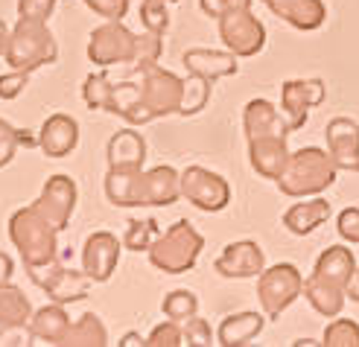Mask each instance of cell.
Segmentation results:
<instances>
[{"label":"cell","mask_w":359,"mask_h":347,"mask_svg":"<svg viewBox=\"0 0 359 347\" xmlns=\"http://www.w3.org/2000/svg\"><path fill=\"white\" fill-rule=\"evenodd\" d=\"M29 82V73L27 70H9L0 76V100H15L24 94V88Z\"/></svg>","instance_id":"60d3db41"},{"label":"cell","mask_w":359,"mask_h":347,"mask_svg":"<svg viewBox=\"0 0 359 347\" xmlns=\"http://www.w3.org/2000/svg\"><path fill=\"white\" fill-rule=\"evenodd\" d=\"M6 64L12 70H39L44 64H53L59 59V47L44 21H29V18H18V24L9 35L6 47Z\"/></svg>","instance_id":"5b68a950"},{"label":"cell","mask_w":359,"mask_h":347,"mask_svg":"<svg viewBox=\"0 0 359 347\" xmlns=\"http://www.w3.org/2000/svg\"><path fill=\"white\" fill-rule=\"evenodd\" d=\"M184 85L175 76V73L149 64L140 70V97L132 105V111L126 114L132 125H147L158 117H170L182 111V102H184Z\"/></svg>","instance_id":"6da1fadb"},{"label":"cell","mask_w":359,"mask_h":347,"mask_svg":"<svg viewBox=\"0 0 359 347\" xmlns=\"http://www.w3.org/2000/svg\"><path fill=\"white\" fill-rule=\"evenodd\" d=\"M325 347H359V324L351 318H336L325 330Z\"/></svg>","instance_id":"1f68e13d"},{"label":"cell","mask_w":359,"mask_h":347,"mask_svg":"<svg viewBox=\"0 0 359 347\" xmlns=\"http://www.w3.org/2000/svg\"><path fill=\"white\" fill-rule=\"evenodd\" d=\"M120 263V243L117 236L109 233V231H97L85 240V248H82V271L94 283H105L111 280L114 268Z\"/></svg>","instance_id":"4fadbf2b"},{"label":"cell","mask_w":359,"mask_h":347,"mask_svg":"<svg viewBox=\"0 0 359 347\" xmlns=\"http://www.w3.org/2000/svg\"><path fill=\"white\" fill-rule=\"evenodd\" d=\"M263 6L301 32L318 29L327 18V6L321 0H263Z\"/></svg>","instance_id":"ffe728a7"},{"label":"cell","mask_w":359,"mask_h":347,"mask_svg":"<svg viewBox=\"0 0 359 347\" xmlns=\"http://www.w3.org/2000/svg\"><path fill=\"white\" fill-rule=\"evenodd\" d=\"M79 143V125L74 117L67 114H53L39 132V146L44 149L47 158H65L76 149Z\"/></svg>","instance_id":"44dd1931"},{"label":"cell","mask_w":359,"mask_h":347,"mask_svg":"<svg viewBox=\"0 0 359 347\" xmlns=\"http://www.w3.org/2000/svg\"><path fill=\"white\" fill-rule=\"evenodd\" d=\"M29 327L35 333V341H44V344H62L67 330H70V318L65 313V304H56L53 306H44L39 309L32 318H29Z\"/></svg>","instance_id":"484cf974"},{"label":"cell","mask_w":359,"mask_h":347,"mask_svg":"<svg viewBox=\"0 0 359 347\" xmlns=\"http://www.w3.org/2000/svg\"><path fill=\"white\" fill-rule=\"evenodd\" d=\"M9 29H6V24L0 21V56H6V47H9Z\"/></svg>","instance_id":"f907efd6"},{"label":"cell","mask_w":359,"mask_h":347,"mask_svg":"<svg viewBox=\"0 0 359 347\" xmlns=\"http://www.w3.org/2000/svg\"><path fill=\"white\" fill-rule=\"evenodd\" d=\"M164 4H175V0H164Z\"/></svg>","instance_id":"f5cc1de1"},{"label":"cell","mask_w":359,"mask_h":347,"mask_svg":"<svg viewBox=\"0 0 359 347\" xmlns=\"http://www.w3.org/2000/svg\"><path fill=\"white\" fill-rule=\"evenodd\" d=\"M243 125H245V137L248 140L263 137V135H290V125L280 120L278 108L269 100H251L245 105Z\"/></svg>","instance_id":"603a6c76"},{"label":"cell","mask_w":359,"mask_h":347,"mask_svg":"<svg viewBox=\"0 0 359 347\" xmlns=\"http://www.w3.org/2000/svg\"><path fill=\"white\" fill-rule=\"evenodd\" d=\"M182 196V175L172 167H155L135 178L132 207H167Z\"/></svg>","instance_id":"8fae6325"},{"label":"cell","mask_w":359,"mask_h":347,"mask_svg":"<svg viewBox=\"0 0 359 347\" xmlns=\"http://www.w3.org/2000/svg\"><path fill=\"white\" fill-rule=\"evenodd\" d=\"M161 309H164V315H167L170 321L184 324V321H190L193 315H199V298H196L190 289H175V292H170V295L164 298Z\"/></svg>","instance_id":"f546056e"},{"label":"cell","mask_w":359,"mask_h":347,"mask_svg":"<svg viewBox=\"0 0 359 347\" xmlns=\"http://www.w3.org/2000/svg\"><path fill=\"white\" fill-rule=\"evenodd\" d=\"M263 324H266V315H260V313L228 315L217 330V341L225 347H245L263 333Z\"/></svg>","instance_id":"d4e9b609"},{"label":"cell","mask_w":359,"mask_h":347,"mask_svg":"<svg viewBox=\"0 0 359 347\" xmlns=\"http://www.w3.org/2000/svg\"><path fill=\"white\" fill-rule=\"evenodd\" d=\"M219 39L237 59H248L263 50L266 27L257 21V15H251V6L231 9L219 18Z\"/></svg>","instance_id":"52a82bcc"},{"label":"cell","mask_w":359,"mask_h":347,"mask_svg":"<svg viewBox=\"0 0 359 347\" xmlns=\"http://www.w3.org/2000/svg\"><path fill=\"white\" fill-rule=\"evenodd\" d=\"M199 6H202V12L208 15V18H219L225 15V12H231V9H245V6H251V0H199Z\"/></svg>","instance_id":"bcb514c9"},{"label":"cell","mask_w":359,"mask_h":347,"mask_svg":"<svg viewBox=\"0 0 359 347\" xmlns=\"http://www.w3.org/2000/svg\"><path fill=\"white\" fill-rule=\"evenodd\" d=\"M56 6V0H18V18H29V21H44Z\"/></svg>","instance_id":"7bdbcfd3"},{"label":"cell","mask_w":359,"mask_h":347,"mask_svg":"<svg viewBox=\"0 0 359 347\" xmlns=\"http://www.w3.org/2000/svg\"><path fill=\"white\" fill-rule=\"evenodd\" d=\"M304 298H307L313 304V309L318 315H325V318H336L339 313L345 309V286H339V283H330L325 278H318L316 271L304 280Z\"/></svg>","instance_id":"7402d4cb"},{"label":"cell","mask_w":359,"mask_h":347,"mask_svg":"<svg viewBox=\"0 0 359 347\" xmlns=\"http://www.w3.org/2000/svg\"><path fill=\"white\" fill-rule=\"evenodd\" d=\"M140 21L149 32L164 35L170 29V12L164 0H143L140 4Z\"/></svg>","instance_id":"836d02e7"},{"label":"cell","mask_w":359,"mask_h":347,"mask_svg":"<svg viewBox=\"0 0 359 347\" xmlns=\"http://www.w3.org/2000/svg\"><path fill=\"white\" fill-rule=\"evenodd\" d=\"M29 278L35 286H41L47 292L50 301L56 304H76V301H85L88 298V289H91V278L79 275L74 268H65L59 260H53L47 266H39V268H29Z\"/></svg>","instance_id":"ba28073f"},{"label":"cell","mask_w":359,"mask_h":347,"mask_svg":"<svg viewBox=\"0 0 359 347\" xmlns=\"http://www.w3.org/2000/svg\"><path fill=\"white\" fill-rule=\"evenodd\" d=\"M29 318H32V306L24 298V292L12 283L0 286V327L29 324Z\"/></svg>","instance_id":"f1b7e54d"},{"label":"cell","mask_w":359,"mask_h":347,"mask_svg":"<svg viewBox=\"0 0 359 347\" xmlns=\"http://www.w3.org/2000/svg\"><path fill=\"white\" fill-rule=\"evenodd\" d=\"M336 228H339V236H342V240L359 245V207H348V210L339 213Z\"/></svg>","instance_id":"ee69618b"},{"label":"cell","mask_w":359,"mask_h":347,"mask_svg":"<svg viewBox=\"0 0 359 347\" xmlns=\"http://www.w3.org/2000/svg\"><path fill=\"white\" fill-rule=\"evenodd\" d=\"M56 233H59V228L35 205L18 210L9 219V240L21 251L27 268H39V266H47L56 260V254H59Z\"/></svg>","instance_id":"3957f363"},{"label":"cell","mask_w":359,"mask_h":347,"mask_svg":"<svg viewBox=\"0 0 359 347\" xmlns=\"http://www.w3.org/2000/svg\"><path fill=\"white\" fill-rule=\"evenodd\" d=\"M321 100H325V82L321 79H290L280 88V108L283 114L290 117L286 125H290V135L298 132L304 123H307L310 108H316Z\"/></svg>","instance_id":"7c38bea8"},{"label":"cell","mask_w":359,"mask_h":347,"mask_svg":"<svg viewBox=\"0 0 359 347\" xmlns=\"http://www.w3.org/2000/svg\"><path fill=\"white\" fill-rule=\"evenodd\" d=\"M85 6L102 15L105 21H123L129 12V0H85Z\"/></svg>","instance_id":"b9f144b4"},{"label":"cell","mask_w":359,"mask_h":347,"mask_svg":"<svg viewBox=\"0 0 359 347\" xmlns=\"http://www.w3.org/2000/svg\"><path fill=\"white\" fill-rule=\"evenodd\" d=\"M184 67L190 76H199V79H210V82H217L222 76H234V73L240 70L237 64V56L234 53H222V50H208V47H193L187 50L184 56H182Z\"/></svg>","instance_id":"e0dca14e"},{"label":"cell","mask_w":359,"mask_h":347,"mask_svg":"<svg viewBox=\"0 0 359 347\" xmlns=\"http://www.w3.org/2000/svg\"><path fill=\"white\" fill-rule=\"evenodd\" d=\"M327 152L339 170L359 172V123L351 117H333L325 129Z\"/></svg>","instance_id":"9a60e30c"},{"label":"cell","mask_w":359,"mask_h":347,"mask_svg":"<svg viewBox=\"0 0 359 347\" xmlns=\"http://www.w3.org/2000/svg\"><path fill=\"white\" fill-rule=\"evenodd\" d=\"M137 97H140V85H135V82L111 85V97H109V105H105V111L126 117V114L132 111V105L137 102Z\"/></svg>","instance_id":"e575fe53"},{"label":"cell","mask_w":359,"mask_h":347,"mask_svg":"<svg viewBox=\"0 0 359 347\" xmlns=\"http://www.w3.org/2000/svg\"><path fill=\"white\" fill-rule=\"evenodd\" d=\"M263 251L257 243L251 240H240V243H231L225 245V251L217 257V263H213V268L219 271L222 278H257L263 271Z\"/></svg>","instance_id":"2e32d148"},{"label":"cell","mask_w":359,"mask_h":347,"mask_svg":"<svg viewBox=\"0 0 359 347\" xmlns=\"http://www.w3.org/2000/svg\"><path fill=\"white\" fill-rule=\"evenodd\" d=\"M205 248L202 233L196 231L187 219H178L172 228L155 236L149 245V263L167 275H184L199 260V251Z\"/></svg>","instance_id":"277c9868"},{"label":"cell","mask_w":359,"mask_h":347,"mask_svg":"<svg viewBox=\"0 0 359 347\" xmlns=\"http://www.w3.org/2000/svg\"><path fill=\"white\" fill-rule=\"evenodd\" d=\"M137 344H147V339H140V333H126L120 347H137Z\"/></svg>","instance_id":"681fc988"},{"label":"cell","mask_w":359,"mask_h":347,"mask_svg":"<svg viewBox=\"0 0 359 347\" xmlns=\"http://www.w3.org/2000/svg\"><path fill=\"white\" fill-rule=\"evenodd\" d=\"M182 196L190 205H196L199 210L217 213L225 210L231 202V187L228 181L217 172H210L205 167H187L182 172Z\"/></svg>","instance_id":"30bf717a"},{"label":"cell","mask_w":359,"mask_h":347,"mask_svg":"<svg viewBox=\"0 0 359 347\" xmlns=\"http://www.w3.org/2000/svg\"><path fill=\"white\" fill-rule=\"evenodd\" d=\"M105 155H109V172H140L147 161V140L135 129H123L109 140Z\"/></svg>","instance_id":"d6986e66"},{"label":"cell","mask_w":359,"mask_h":347,"mask_svg":"<svg viewBox=\"0 0 359 347\" xmlns=\"http://www.w3.org/2000/svg\"><path fill=\"white\" fill-rule=\"evenodd\" d=\"M152 236H158V222H155V219H147V222H137V219H132L129 228H126V236H123V248H129V251H149Z\"/></svg>","instance_id":"d6a6232c"},{"label":"cell","mask_w":359,"mask_h":347,"mask_svg":"<svg viewBox=\"0 0 359 347\" xmlns=\"http://www.w3.org/2000/svg\"><path fill=\"white\" fill-rule=\"evenodd\" d=\"M12 271H15V266H12V257H9V254H4V251H0V286H6V283L12 280Z\"/></svg>","instance_id":"7dc6e473"},{"label":"cell","mask_w":359,"mask_h":347,"mask_svg":"<svg viewBox=\"0 0 359 347\" xmlns=\"http://www.w3.org/2000/svg\"><path fill=\"white\" fill-rule=\"evenodd\" d=\"M137 53V35L129 32L120 21H109L91 32L88 41V59L100 67L120 64V62H135Z\"/></svg>","instance_id":"9c48e42d"},{"label":"cell","mask_w":359,"mask_h":347,"mask_svg":"<svg viewBox=\"0 0 359 347\" xmlns=\"http://www.w3.org/2000/svg\"><path fill=\"white\" fill-rule=\"evenodd\" d=\"M182 330H184V344H199V347L213 344L210 324H208L205 318H199V315H193L190 321H184V324H182Z\"/></svg>","instance_id":"ab89813d"},{"label":"cell","mask_w":359,"mask_h":347,"mask_svg":"<svg viewBox=\"0 0 359 347\" xmlns=\"http://www.w3.org/2000/svg\"><path fill=\"white\" fill-rule=\"evenodd\" d=\"M336 172H339V167L330 152L307 146V149H298L290 155L286 170L278 178V187L283 196H292V198L318 196L336 181Z\"/></svg>","instance_id":"7a4b0ae2"},{"label":"cell","mask_w":359,"mask_h":347,"mask_svg":"<svg viewBox=\"0 0 359 347\" xmlns=\"http://www.w3.org/2000/svg\"><path fill=\"white\" fill-rule=\"evenodd\" d=\"M82 97H85V102H88V108H102L105 111V105H109V97H111V82H109V76L105 73H91V76L85 79V85H82Z\"/></svg>","instance_id":"d590c367"},{"label":"cell","mask_w":359,"mask_h":347,"mask_svg":"<svg viewBox=\"0 0 359 347\" xmlns=\"http://www.w3.org/2000/svg\"><path fill=\"white\" fill-rule=\"evenodd\" d=\"M345 295H348L351 301H356V304H359V268L351 275V280H348V286H345Z\"/></svg>","instance_id":"c3c4849f"},{"label":"cell","mask_w":359,"mask_h":347,"mask_svg":"<svg viewBox=\"0 0 359 347\" xmlns=\"http://www.w3.org/2000/svg\"><path fill=\"white\" fill-rule=\"evenodd\" d=\"M161 59V35H155V32H149L147 29V35H137V53H135V64H132V73H140L143 67H149V64H155Z\"/></svg>","instance_id":"8d00e7d4"},{"label":"cell","mask_w":359,"mask_h":347,"mask_svg":"<svg viewBox=\"0 0 359 347\" xmlns=\"http://www.w3.org/2000/svg\"><path fill=\"white\" fill-rule=\"evenodd\" d=\"M18 146H24V132H18L6 120H0V167H6L15 158Z\"/></svg>","instance_id":"f35d334b"},{"label":"cell","mask_w":359,"mask_h":347,"mask_svg":"<svg viewBox=\"0 0 359 347\" xmlns=\"http://www.w3.org/2000/svg\"><path fill=\"white\" fill-rule=\"evenodd\" d=\"M330 219V202L325 198H310V202H298L283 213V225L295 236H307L316 228H321Z\"/></svg>","instance_id":"cb8c5ba5"},{"label":"cell","mask_w":359,"mask_h":347,"mask_svg":"<svg viewBox=\"0 0 359 347\" xmlns=\"http://www.w3.org/2000/svg\"><path fill=\"white\" fill-rule=\"evenodd\" d=\"M9 344H35V333L29 324H18V327H0V347Z\"/></svg>","instance_id":"f6af8a7d"},{"label":"cell","mask_w":359,"mask_h":347,"mask_svg":"<svg viewBox=\"0 0 359 347\" xmlns=\"http://www.w3.org/2000/svg\"><path fill=\"white\" fill-rule=\"evenodd\" d=\"M62 344H70V347H105L109 344V333H105L100 315L88 313L79 321L70 324V330H67Z\"/></svg>","instance_id":"83f0119b"},{"label":"cell","mask_w":359,"mask_h":347,"mask_svg":"<svg viewBox=\"0 0 359 347\" xmlns=\"http://www.w3.org/2000/svg\"><path fill=\"white\" fill-rule=\"evenodd\" d=\"M304 295V275L292 263H278L257 275V298L266 318H280V313L295 298Z\"/></svg>","instance_id":"8992f818"},{"label":"cell","mask_w":359,"mask_h":347,"mask_svg":"<svg viewBox=\"0 0 359 347\" xmlns=\"http://www.w3.org/2000/svg\"><path fill=\"white\" fill-rule=\"evenodd\" d=\"M316 275L325 278L330 283H339V286H348L351 275L356 271V260H353V251L345 248V245H330L321 257L316 260Z\"/></svg>","instance_id":"4316f807"},{"label":"cell","mask_w":359,"mask_h":347,"mask_svg":"<svg viewBox=\"0 0 359 347\" xmlns=\"http://www.w3.org/2000/svg\"><path fill=\"white\" fill-rule=\"evenodd\" d=\"M184 344V330H182V324L178 321H164V324H158L155 330L149 333L147 339V347H182Z\"/></svg>","instance_id":"74e56055"},{"label":"cell","mask_w":359,"mask_h":347,"mask_svg":"<svg viewBox=\"0 0 359 347\" xmlns=\"http://www.w3.org/2000/svg\"><path fill=\"white\" fill-rule=\"evenodd\" d=\"M210 79H199V76H193L187 85H184V102H182V111H178V117H193V114H199L202 108L208 105L210 100Z\"/></svg>","instance_id":"4dcf8cb0"},{"label":"cell","mask_w":359,"mask_h":347,"mask_svg":"<svg viewBox=\"0 0 359 347\" xmlns=\"http://www.w3.org/2000/svg\"><path fill=\"white\" fill-rule=\"evenodd\" d=\"M310 344H318V341H313V339H298L295 341V347H310Z\"/></svg>","instance_id":"816d5d0a"},{"label":"cell","mask_w":359,"mask_h":347,"mask_svg":"<svg viewBox=\"0 0 359 347\" xmlns=\"http://www.w3.org/2000/svg\"><path fill=\"white\" fill-rule=\"evenodd\" d=\"M248 158L255 172H260L263 178H280V172L286 170V161H290V149H286V135H263L248 140Z\"/></svg>","instance_id":"ac0fdd59"},{"label":"cell","mask_w":359,"mask_h":347,"mask_svg":"<svg viewBox=\"0 0 359 347\" xmlns=\"http://www.w3.org/2000/svg\"><path fill=\"white\" fill-rule=\"evenodd\" d=\"M32 205L39 207L59 231H65L67 222H70V216H74V207H76V184H74V178L53 175L44 184L41 196L35 198Z\"/></svg>","instance_id":"5bb4252c"}]
</instances>
